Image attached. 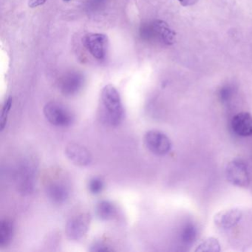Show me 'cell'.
Listing matches in <instances>:
<instances>
[{"mask_svg":"<svg viewBox=\"0 0 252 252\" xmlns=\"http://www.w3.org/2000/svg\"><path fill=\"white\" fill-rule=\"evenodd\" d=\"M101 100L107 123L113 126L120 125L125 118V110L117 89L112 85H106L101 91Z\"/></svg>","mask_w":252,"mask_h":252,"instance_id":"cell-1","label":"cell"},{"mask_svg":"<svg viewBox=\"0 0 252 252\" xmlns=\"http://www.w3.org/2000/svg\"><path fill=\"white\" fill-rule=\"evenodd\" d=\"M47 120L56 126L66 127L70 126L73 121L72 113L63 104L55 101L46 104L43 109Z\"/></svg>","mask_w":252,"mask_h":252,"instance_id":"cell-2","label":"cell"},{"mask_svg":"<svg viewBox=\"0 0 252 252\" xmlns=\"http://www.w3.org/2000/svg\"><path fill=\"white\" fill-rule=\"evenodd\" d=\"M225 175L230 184L238 187H247L250 184V177L247 166L243 160L235 159L228 163Z\"/></svg>","mask_w":252,"mask_h":252,"instance_id":"cell-3","label":"cell"},{"mask_svg":"<svg viewBox=\"0 0 252 252\" xmlns=\"http://www.w3.org/2000/svg\"><path fill=\"white\" fill-rule=\"evenodd\" d=\"M144 142L148 150L157 156H164L172 148L170 139L158 130L148 131L144 136Z\"/></svg>","mask_w":252,"mask_h":252,"instance_id":"cell-4","label":"cell"},{"mask_svg":"<svg viewBox=\"0 0 252 252\" xmlns=\"http://www.w3.org/2000/svg\"><path fill=\"white\" fill-rule=\"evenodd\" d=\"M91 215L82 213L69 220L66 225L67 237L71 240H79L88 232L91 222Z\"/></svg>","mask_w":252,"mask_h":252,"instance_id":"cell-5","label":"cell"},{"mask_svg":"<svg viewBox=\"0 0 252 252\" xmlns=\"http://www.w3.org/2000/svg\"><path fill=\"white\" fill-rule=\"evenodd\" d=\"M83 43L90 54L98 60L105 58L108 39L102 33H88L83 39Z\"/></svg>","mask_w":252,"mask_h":252,"instance_id":"cell-6","label":"cell"},{"mask_svg":"<svg viewBox=\"0 0 252 252\" xmlns=\"http://www.w3.org/2000/svg\"><path fill=\"white\" fill-rule=\"evenodd\" d=\"M65 155L70 161L77 166H88L92 161L89 150L76 143H70L66 146Z\"/></svg>","mask_w":252,"mask_h":252,"instance_id":"cell-7","label":"cell"},{"mask_svg":"<svg viewBox=\"0 0 252 252\" xmlns=\"http://www.w3.org/2000/svg\"><path fill=\"white\" fill-rule=\"evenodd\" d=\"M243 217L241 211L235 208L225 209L217 213L214 217V222L218 228L228 229L235 226Z\"/></svg>","mask_w":252,"mask_h":252,"instance_id":"cell-8","label":"cell"},{"mask_svg":"<svg viewBox=\"0 0 252 252\" xmlns=\"http://www.w3.org/2000/svg\"><path fill=\"white\" fill-rule=\"evenodd\" d=\"M84 85V77L79 73H70L64 76L60 82V91L67 96L77 94Z\"/></svg>","mask_w":252,"mask_h":252,"instance_id":"cell-9","label":"cell"},{"mask_svg":"<svg viewBox=\"0 0 252 252\" xmlns=\"http://www.w3.org/2000/svg\"><path fill=\"white\" fill-rule=\"evenodd\" d=\"M231 128L237 135L242 137L252 135V116L249 113H237L231 120Z\"/></svg>","mask_w":252,"mask_h":252,"instance_id":"cell-10","label":"cell"},{"mask_svg":"<svg viewBox=\"0 0 252 252\" xmlns=\"http://www.w3.org/2000/svg\"><path fill=\"white\" fill-rule=\"evenodd\" d=\"M46 194L53 203L61 204L69 197L68 188L63 183L54 182L46 187Z\"/></svg>","mask_w":252,"mask_h":252,"instance_id":"cell-11","label":"cell"},{"mask_svg":"<svg viewBox=\"0 0 252 252\" xmlns=\"http://www.w3.org/2000/svg\"><path fill=\"white\" fill-rule=\"evenodd\" d=\"M95 215L101 220H110L117 215V209L112 202L101 200L95 206Z\"/></svg>","mask_w":252,"mask_h":252,"instance_id":"cell-12","label":"cell"},{"mask_svg":"<svg viewBox=\"0 0 252 252\" xmlns=\"http://www.w3.org/2000/svg\"><path fill=\"white\" fill-rule=\"evenodd\" d=\"M14 233V222L9 219H4L0 222V248H5L12 240Z\"/></svg>","mask_w":252,"mask_h":252,"instance_id":"cell-13","label":"cell"},{"mask_svg":"<svg viewBox=\"0 0 252 252\" xmlns=\"http://www.w3.org/2000/svg\"><path fill=\"white\" fill-rule=\"evenodd\" d=\"M33 169L32 166H22L20 172L18 174L19 182H20V187L23 191L30 192L31 189L33 188Z\"/></svg>","mask_w":252,"mask_h":252,"instance_id":"cell-14","label":"cell"},{"mask_svg":"<svg viewBox=\"0 0 252 252\" xmlns=\"http://www.w3.org/2000/svg\"><path fill=\"white\" fill-rule=\"evenodd\" d=\"M153 30L155 33L158 35L159 37L161 38L164 43L171 44L173 42L174 33L166 24L163 22L158 21L153 25Z\"/></svg>","mask_w":252,"mask_h":252,"instance_id":"cell-15","label":"cell"},{"mask_svg":"<svg viewBox=\"0 0 252 252\" xmlns=\"http://www.w3.org/2000/svg\"><path fill=\"white\" fill-rule=\"evenodd\" d=\"M220 251L219 241L214 237L205 239L199 243L196 248L195 252H218Z\"/></svg>","mask_w":252,"mask_h":252,"instance_id":"cell-16","label":"cell"},{"mask_svg":"<svg viewBox=\"0 0 252 252\" xmlns=\"http://www.w3.org/2000/svg\"><path fill=\"white\" fill-rule=\"evenodd\" d=\"M12 97H8L5 101L3 107H2L1 118H0V130L1 131L3 130L5 126H6L8 114H9L10 110H11V107H12Z\"/></svg>","mask_w":252,"mask_h":252,"instance_id":"cell-17","label":"cell"},{"mask_svg":"<svg viewBox=\"0 0 252 252\" xmlns=\"http://www.w3.org/2000/svg\"><path fill=\"white\" fill-rule=\"evenodd\" d=\"M197 237V229L193 225H188L184 228L182 233L183 241L187 244L192 243Z\"/></svg>","mask_w":252,"mask_h":252,"instance_id":"cell-18","label":"cell"},{"mask_svg":"<svg viewBox=\"0 0 252 252\" xmlns=\"http://www.w3.org/2000/svg\"><path fill=\"white\" fill-rule=\"evenodd\" d=\"M88 189L92 194H98L102 191L104 189V182L99 178H94L89 181Z\"/></svg>","mask_w":252,"mask_h":252,"instance_id":"cell-19","label":"cell"},{"mask_svg":"<svg viewBox=\"0 0 252 252\" xmlns=\"http://www.w3.org/2000/svg\"><path fill=\"white\" fill-rule=\"evenodd\" d=\"M91 252H112L113 251V249L110 248V246H107V244L104 243H96L91 246V249H90Z\"/></svg>","mask_w":252,"mask_h":252,"instance_id":"cell-20","label":"cell"},{"mask_svg":"<svg viewBox=\"0 0 252 252\" xmlns=\"http://www.w3.org/2000/svg\"><path fill=\"white\" fill-rule=\"evenodd\" d=\"M48 0H29V5L30 8H36L44 5Z\"/></svg>","mask_w":252,"mask_h":252,"instance_id":"cell-21","label":"cell"},{"mask_svg":"<svg viewBox=\"0 0 252 252\" xmlns=\"http://www.w3.org/2000/svg\"><path fill=\"white\" fill-rule=\"evenodd\" d=\"M178 1H180V2H182L184 0H178Z\"/></svg>","mask_w":252,"mask_h":252,"instance_id":"cell-22","label":"cell"},{"mask_svg":"<svg viewBox=\"0 0 252 252\" xmlns=\"http://www.w3.org/2000/svg\"><path fill=\"white\" fill-rule=\"evenodd\" d=\"M64 1H70V0H64Z\"/></svg>","mask_w":252,"mask_h":252,"instance_id":"cell-23","label":"cell"}]
</instances>
